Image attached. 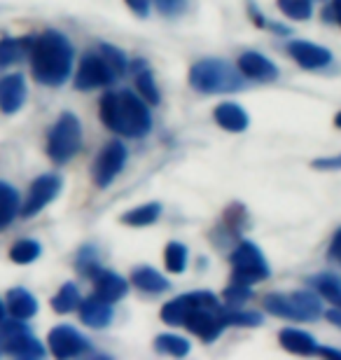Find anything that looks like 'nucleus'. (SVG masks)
Returning a JSON list of instances; mask_svg holds the SVG:
<instances>
[{"label": "nucleus", "mask_w": 341, "mask_h": 360, "mask_svg": "<svg viewBox=\"0 0 341 360\" xmlns=\"http://www.w3.org/2000/svg\"><path fill=\"white\" fill-rule=\"evenodd\" d=\"M262 314L257 311H238L236 307L224 309V323L227 326H236V328H257L262 326Z\"/></svg>", "instance_id": "obj_32"}, {"label": "nucleus", "mask_w": 341, "mask_h": 360, "mask_svg": "<svg viewBox=\"0 0 341 360\" xmlns=\"http://www.w3.org/2000/svg\"><path fill=\"white\" fill-rule=\"evenodd\" d=\"M316 354H321V356H325V358H339V360H341V351L328 349V347H318Z\"/></svg>", "instance_id": "obj_43"}, {"label": "nucleus", "mask_w": 341, "mask_h": 360, "mask_svg": "<svg viewBox=\"0 0 341 360\" xmlns=\"http://www.w3.org/2000/svg\"><path fill=\"white\" fill-rule=\"evenodd\" d=\"M155 351L166 354V356L185 358L190 354V342L183 340V337H176V335H159L155 340Z\"/></svg>", "instance_id": "obj_28"}, {"label": "nucleus", "mask_w": 341, "mask_h": 360, "mask_svg": "<svg viewBox=\"0 0 341 360\" xmlns=\"http://www.w3.org/2000/svg\"><path fill=\"white\" fill-rule=\"evenodd\" d=\"M79 302H82V297H79L77 285L66 283V285H61V290L52 297V309L56 314H70L79 307Z\"/></svg>", "instance_id": "obj_27"}, {"label": "nucleus", "mask_w": 341, "mask_h": 360, "mask_svg": "<svg viewBox=\"0 0 341 360\" xmlns=\"http://www.w3.org/2000/svg\"><path fill=\"white\" fill-rule=\"evenodd\" d=\"M309 283L316 288V292L321 295L323 300H328L330 304L341 309V278L337 274H318Z\"/></svg>", "instance_id": "obj_25"}, {"label": "nucleus", "mask_w": 341, "mask_h": 360, "mask_svg": "<svg viewBox=\"0 0 341 360\" xmlns=\"http://www.w3.org/2000/svg\"><path fill=\"white\" fill-rule=\"evenodd\" d=\"M131 283L138 288V290L150 292V295L166 292V290L171 288L169 278H164L162 274H159L157 269L148 267V264H143V267L134 269V274H131Z\"/></svg>", "instance_id": "obj_22"}, {"label": "nucleus", "mask_w": 341, "mask_h": 360, "mask_svg": "<svg viewBox=\"0 0 341 360\" xmlns=\"http://www.w3.org/2000/svg\"><path fill=\"white\" fill-rule=\"evenodd\" d=\"M164 262H166V269L171 274H183L187 267V248L183 243L171 241L164 250Z\"/></svg>", "instance_id": "obj_31"}, {"label": "nucleus", "mask_w": 341, "mask_h": 360, "mask_svg": "<svg viewBox=\"0 0 341 360\" xmlns=\"http://www.w3.org/2000/svg\"><path fill=\"white\" fill-rule=\"evenodd\" d=\"M190 84L199 94H234L245 89V77L227 61L204 59L190 68Z\"/></svg>", "instance_id": "obj_3"}, {"label": "nucleus", "mask_w": 341, "mask_h": 360, "mask_svg": "<svg viewBox=\"0 0 341 360\" xmlns=\"http://www.w3.org/2000/svg\"><path fill=\"white\" fill-rule=\"evenodd\" d=\"M79 319H82L84 326H89V328H108L110 326V321H112V304H108V302L103 300H98V297H91L89 300H82L79 302Z\"/></svg>", "instance_id": "obj_18"}, {"label": "nucleus", "mask_w": 341, "mask_h": 360, "mask_svg": "<svg viewBox=\"0 0 341 360\" xmlns=\"http://www.w3.org/2000/svg\"><path fill=\"white\" fill-rule=\"evenodd\" d=\"M5 311H7V307L3 304V302H0V323L5 321Z\"/></svg>", "instance_id": "obj_44"}, {"label": "nucleus", "mask_w": 341, "mask_h": 360, "mask_svg": "<svg viewBox=\"0 0 341 360\" xmlns=\"http://www.w3.org/2000/svg\"><path fill=\"white\" fill-rule=\"evenodd\" d=\"M82 148V124L72 112H63L56 124L49 129L47 155L54 164H66Z\"/></svg>", "instance_id": "obj_5"}, {"label": "nucleus", "mask_w": 341, "mask_h": 360, "mask_svg": "<svg viewBox=\"0 0 341 360\" xmlns=\"http://www.w3.org/2000/svg\"><path fill=\"white\" fill-rule=\"evenodd\" d=\"M136 89H138V96L148 101L150 105H157L159 101V89H157V84H155V75H152V70L150 68H143V70H138L136 73Z\"/></svg>", "instance_id": "obj_30"}, {"label": "nucleus", "mask_w": 341, "mask_h": 360, "mask_svg": "<svg viewBox=\"0 0 341 360\" xmlns=\"http://www.w3.org/2000/svg\"><path fill=\"white\" fill-rule=\"evenodd\" d=\"M42 253V248H40V243L38 241H33V239H21L17 241L14 246L10 248V260L12 262H17V264H31L35 262L40 257Z\"/></svg>", "instance_id": "obj_29"}, {"label": "nucleus", "mask_w": 341, "mask_h": 360, "mask_svg": "<svg viewBox=\"0 0 341 360\" xmlns=\"http://www.w3.org/2000/svg\"><path fill=\"white\" fill-rule=\"evenodd\" d=\"M7 311H10L17 321H28L38 314V300L24 288H12L7 292Z\"/></svg>", "instance_id": "obj_21"}, {"label": "nucleus", "mask_w": 341, "mask_h": 360, "mask_svg": "<svg viewBox=\"0 0 341 360\" xmlns=\"http://www.w3.org/2000/svg\"><path fill=\"white\" fill-rule=\"evenodd\" d=\"M278 342L283 349L290 351V354H297V356H314L318 351L316 337L304 333V330H297V328H283L278 333Z\"/></svg>", "instance_id": "obj_20"}, {"label": "nucleus", "mask_w": 341, "mask_h": 360, "mask_svg": "<svg viewBox=\"0 0 341 360\" xmlns=\"http://www.w3.org/2000/svg\"><path fill=\"white\" fill-rule=\"evenodd\" d=\"M35 38H5L0 40V68H7L12 63L28 56Z\"/></svg>", "instance_id": "obj_23"}, {"label": "nucleus", "mask_w": 341, "mask_h": 360, "mask_svg": "<svg viewBox=\"0 0 341 360\" xmlns=\"http://www.w3.org/2000/svg\"><path fill=\"white\" fill-rule=\"evenodd\" d=\"M278 3V10L290 19L297 21H307L314 14V7H311V0H276Z\"/></svg>", "instance_id": "obj_33"}, {"label": "nucleus", "mask_w": 341, "mask_h": 360, "mask_svg": "<svg viewBox=\"0 0 341 360\" xmlns=\"http://www.w3.org/2000/svg\"><path fill=\"white\" fill-rule=\"evenodd\" d=\"M269 262L264 260L262 250H259L255 243L250 241H241L231 253V281L234 283H259V281L269 278Z\"/></svg>", "instance_id": "obj_6"}, {"label": "nucleus", "mask_w": 341, "mask_h": 360, "mask_svg": "<svg viewBox=\"0 0 341 360\" xmlns=\"http://www.w3.org/2000/svg\"><path fill=\"white\" fill-rule=\"evenodd\" d=\"M236 68L241 70V75L245 77V80H255V82L278 80V66L259 52H243L241 56H238Z\"/></svg>", "instance_id": "obj_15"}, {"label": "nucleus", "mask_w": 341, "mask_h": 360, "mask_svg": "<svg viewBox=\"0 0 341 360\" xmlns=\"http://www.w3.org/2000/svg\"><path fill=\"white\" fill-rule=\"evenodd\" d=\"M124 3L129 5V10L134 14H138V17H148L150 14V0H124Z\"/></svg>", "instance_id": "obj_40"}, {"label": "nucleus", "mask_w": 341, "mask_h": 360, "mask_svg": "<svg viewBox=\"0 0 341 360\" xmlns=\"http://www.w3.org/2000/svg\"><path fill=\"white\" fill-rule=\"evenodd\" d=\"M19 211H21V201L17 190L10 183L0 180V229L12 225V220L17 218Z\"/></svg>", "instance_id": "obj_24"}, {"label": "nucleus", "mask_w": 341, "mask_h": 360, "mask_svg": "<svg viewBox=\"0 0 341 360\" xmlns=\"http://www.w3.org/2000/svg\"><path fill=\"white\" fill-rule=\"evenodd\" d=\"M213 117L217 122V127H222L224 131H231V134H241L250 124L248 112H245L238 103H231V101L217 105L215 112H213Z\"/></svg>", "instance_id": "obj_19"}, {"label": "nucleus", "mask_w": 341, "mask_h": 360, "mask_svg": "<svg viewBox=\"0 0 341 360\" xmlns=\"http://www.w3.org/2000/svg\"><path fill=\"white\" fill-rule=\"evenodd\" d=\"M314 169H318V171H335V169H341V155L323 157V160H316V162H314Z\"/></svg>", "instance_id": "obj_39"}, {"label": "nucleus", "mask_w": 341, "mask_h": 360, "mask_svg": "<svg viewBox=\"0 0 341 360\" xmlns=\"http://www.w3.org/2000/svg\"><path fill=\"white\" fill-rule=\"evenodd\" d=\"M155 5L164 17H178V14L185 12L187 0H155Z\"/></svg>", "instance_id": "obj_37"}, {"label": "nucleus", "mask_w": 341, "mask_h": 360, "mask_svg": "<svg viewBox=\"0 0 341 360\" xmlns=\"http://www.w3.org/2000/svg\"><path fill=\"white\" fill-rule=\"evenodd\" d=\"M183 326L190 330L192 335L201 337L204 342H213L222 335V330L227 328V323H224V307L222 304H201L197 309H192Z\"/></svg>", "instance_id": "obj_8"}, {"label": "nucleus", "mask_w": 341, "mask_h": 360, "mask_svg": "<svg viewBox=\"0 0 341 360\" xmlns=\"http://www.w3.org/2000/svg\"><path fill=\"white\" fill-rule=\"evenodd\" d=\"M91 281H94V297L103 300V302H108V304H115V302H120L129 292L127 281L122 278L120 274L108 271L103 267L94 274Z\"/></svg>", "instance_id": "obj_16"}, {"label": "nucleus", "mask_w": 341, "mask_h": 360, "mask_svg": "<svg viewBox=\"0 0 341 360\" xmlns=\"http://www.w3.org/2000/svg\"><path fill=\"white\" fill-rule=\"evenodd\" d=\"M330 257L332 260L341 262V229L335 234V239H332V246H330Z\"/></svg>", "instance_id": "obj_41"}, {"label": "nucleus", "mask_w": 341, "mask_h": 360, "mask_svg": "<svg viewBox=\"0 0 341 360\" xmlns=\"http://www.w3.org/2000/svg\"><path fill=\"white\" fill-rule=\"evenodd\" d=\"M288 54L297 61V66L307 70H318L332 63V52L321 45H314L309 40H292L288 42Z\"/></svg>", "instance_id": "obj_14"}, {"label": "nucleus", "mask_w": 341, "mask_h": 360, "mask_svg": "<svg viewBox=\"0 0 341 360\" xmlns=\"http://www.w3.org/2000/svg\"><path fill=\"white\" fill-rule=\"evenodd\" d=\"M59 192H61V178L59 176L45 174V176L35 178L31 183V187H28L26 201H24V206H21L19 213L24 215V218H33V215H38L47 204H52Z\"/></svg>", "instance_id": "obj_11"}, {"label": "nucleus", "mask_w": 341, "mask_h": 360, "mask_svg": "<svg viewBox=\"0 0 341 360\" xmlns=\"http://www.w3.org/2000/svg\"><path fill=\"white\" fill-rule=\"evenodd\" d=\"M127 164V148L120 141H110L108 146L101 150L96 162L91 167V178L96 187H108L115 178L122 174Z\"/></svg>", "instance_id": "obj_10"}, {"label": "nucleus", "mask_w": 341, "mask_h": 360, "mask_svg": "<svg viewBox=\"0 0 341 360\" xmlns=\"http://www.w3.org/2000/svg\"><path fill=\"white\" fill-rule=\"evenodd\" d=\"M49 342V351H52L54 358L66 360V358H75L82 356L89 351V340L84 335H79L75 328L70 326H59L54 328L47 337Z\"/></svg>", "instance_id": "obj_13"}, {"label": "nucleus", "mask_w": 341, "mask_h": 360, "mask_svg": "<svg viewBox=\"0 0 341 360\" xmlns=\"http://www.w3.org/2000/svg\"><path fill=\"white\" fill-rule=\"evenodd\" d=\"M77 269H79V274H84V276H89V278L101 269L98 255H96V250H94L91 246H84L82 250H79V255H77Z\"/></svg>", "instance_id": "obj_35"}, {"label": "nucleus", "mask_w": 341, "mask_h": 360, "mask_svg": "<svg viewBox=\"0 0 341 360\" xmlns=\"http://www.w3.org/2000/svg\"><path fill=\"white\" fill-rule=\"evenodd\" d=\"M98 115L112 134L127 136V139H143L152 129L148 105L138 98V94L129 89L108 91L98 103Z\"/></svg>", "instance_id": "obj_2"}, {"label": "nucleus", "mask_w": 341, "mask_h": 360, "mask_svg": "<svg viewBox=\"0 0 341 360\" xmlns=\"http://www.w3.org/2000/svg\"><path fill=\"white\" fill-rule=\"evenodd\" d=\"M335 124H337V127L341 129V110H339V112L335 115Z\"/></svg>", "instance_id": "obj_45"}, {"label": "nucleus", "mask_w": 341, "mask_h": 360, "mask_svg": "<svg viewBox=\"0 0 341 360\" xmlns=\"http://www.w3.org/2000/svg\"><path fill=\"white\" fill-rule=\"evenodd\" d=\"M72 45L70 40L59 31H45L33 40L28 52L31 59V73L40 84L47 87H61L70 77L72 70Z\"/></svg>", "instance_id": "obj_1"}, {"label": "nucleus", "mask_w": 341, "mask_h": 360, "mask_svg": "<svg viewBox=\"0 0 341 360\" xmlns=\"http://www.w3.org/2000/svg\"><path fill=\"white\" fill-rule=\"evenodd\" d=\"M162 215V206L159 204H145V206H138L131 208L122 215V222L129 227H148L152 222H157V218Z\"/></svg>", "instance_id": "obj_26"}, {"label": "nucleus", "mask_w": 341, "mask_h": 360, "mask_svg": "<svg viewBox=\"0 0 341 360\" xmlns=\"http://www.w3.org/2000/svg\"><path fill=\"white\" fill-rule=\"evenodd\" d=\"M323 19L325 21H335L341 28V0H332L328 5V10H323Z\"/></svg>", "instance_id": "obj_38"}, {"label": "nucleus", "mask_w": 341, "mask_h": 360, "mask_svg": "<svg viewBox=\"0 0 341 360\" xmlns=\"http://www.w3.org/2000/svg\"><path fill=\"white\" fill-rule=\"evenodd\" d=\"M0 347H3L5 354L14 358L31 360L45 356V347L31 335L26 323H17V319L0 323Z\"/></svg>", "instance_id": "obj_7"}, {"label": "nucleus", "mask_w": 341, "mask_h": 360, "mask_svg": "<svg viewBox=\"0 0 341 360\" xmlns=\"http://www.w3.org/2000/svg\"><path fill=\"white\" fill-rule=\"evenodd\" d=\"M250 295H252L250 285L234 283V281H231L229 288L224 290V304H227V307H241L245 300H250Z\"/></svg>", "instance_id": "obj_36"}, {"label": "nucleus", "mask_w": 341, "mask_h": 360, "mask_svg": "<svg viewBox=\"0 0 341 360\" xmlns=\"http://www.w3.org/2000/svg\"><path fill=\"white\" fill-rule=\"evenodd\" d=\"M98 52L103 54V59L110 63V68L120 75H124L127 73V68H129V61H127V54L122 52V49L117 47H112V45H108V42H101L98 45Z\"/></svg>", "instance_id": "obj_34"}, {"label": "nucleus", "mask_w": 341, "mask_h": 360, "mask_svg": "<svg viewBox=\"0 0 341 360\" xmlns=\"http://www.w3.org/2000/svg\"><path fill=\"white\" fill-rule=\"evenodd\" d=\"M264 309L271 316H278V319H288V321H316L323 314L321 300L311 290L266 295Z\"/></svg>", "instance_id": "obj_4"}, {"label": "nucleus", "mask_w": 341, "mask_h": 360, "mask_svg": "<svg viewBox=\"0 0 341 360\" xmlns=\"http://www.w3.org/2000/svg\"><path fill=\"white\" fill-rule=\"evenodd\" d=\"M26 103V82L21 75L0 77V110L5 115H14Z\"/></svg>", "instance_id": "obj_17"}, {"label": "nucleus", "mask_w": 341, "mask_h": 360, "mask_svg": "<svg viewBox=\"0 0 341 360\" xmlns=\"http://www.w3.org/2000/svg\"><path fill=\"white\" fill-rule=\"evenodd\" d=\"M325 319H328L332 326H337L341 330V309L335 307V309H330V311H325Z\"/></svg>", "instance_id": "obj_42"}, {"label": "nucleus", "mask_w": 341, "mask_h": 360, "mask_svg": "<svg viewBox=\"0 0 341 360\" xmlns=\"http://www.w3.org/2000/svg\"><path fill=\"white\" fill-rule=\"evenodd\" d=\"M201 304H220V302H217L215 295L208 292V290L187 292V295H180V297H176V300L166 302L159 316H162V321L166 323V326H183L192 309H197Z\"/></svg>", "instance_id": "obj_12"}, {"label": "nucleus", "mask_w": 341, "mask_h": 360, "mask_svg": "<svg viewBox=\"0 0 341 360\" xmlns=\"http://www.w3.org/2000/svg\"><path fill=\"white\" fill-rule=\"evenodd\" d=\"M115 77H117V73L96 49V52L84 54V59L79 61V68L75 73V89L91 91L98 87H108L110 82H115Z\"/></svg>", "instance_id": "obj_9"}]
</instances>
